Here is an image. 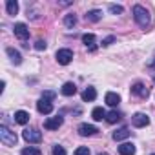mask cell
I'll list each match as a JSON object with an SVG mask.
<instances>
[{"label":"cell","instance_id":"12","mask_svg":"<svg viewBox=\"0 0 155 155\" xmlns=\"http://www.w3.org/2000/svg\"><path fill=\"white\" fill-rule=\"evenodd\" d=\"M6 53H8V57H9V60L15 64V66H18V64H22V57H20V53L17 51V49H13V48H8L6 49Z\"/></svg>","mask_w":155,"mask_h":155},{"label":"cell","instance_id":"5","mask_svg":"<svg viewBox=\"0 0 155 155\" xmlns=\"http://www.w3.org/2000/svg\"><path fill=\"white\" fill-rule=\"evenodd\" d=\"M131 95H135V97H139V99H148V97H150V90H148L142 82H135V84L131 86Z\"/></svg>","mask_w":155,"mask_h":155},{"label":"cell","instance_id":"18","mask_svg":"<svg viewBox=\"0 0 155 155\" xmlns=\"http://www.w3.org/2000/svg\"><path fill=\"white\" fill-rule=\"evenodd\" d=\"M15 122H17V124H22V126L28 124V122H29V113L24 111V110L17 111V113H15Z\"/></svg>","mask_w":155,"mask_h":155},{"label":"cell","instance_id":"10","mask_svg":"<svg viewBox=\"0 0 155 155\" xmlns=\"http://www.w3.org/2000/svg\"><path fill=\"white\" fill-rule=\"evenodd\" d=\"M99 133V130L93 126V124H81L79 126V135H82V137H91V135H97Z\"/></svg>","mask_w":155,"mask_h":155},{"label":"cell","instance_id":"31","mask_svg":"<svg viewBox=\"0 0 155 155\" xmlns=\"http://www.w3.org/2000/svg\"><path fill=\"white\" fill-rule=\"evenodd\" d=\"M148 68H150V69H155V60H153V62H150V64H148Z\"/></svg>","mask_w":155,"mask_h":155},{"label":"cell","instance_id":"2","mask_svg":"<svg viewBox=\"0 0 155 155\" xmlns=\"http://www.w3.org/2000/svg\"><path fill=\"white\" fill-rule=\"evenodd\" d=\"M0 140H2L4 146H15L17 140H18V137H17L15 131H11L8 126L2 124V126H0Z\"/></svg>","mask_w":155,"mask_h":155},{"label":"cell","instance_id":"21","mask_svg":"<svg viewBox=\"0 0 155 155\" xmlns=\"http://www.w3.org/2000/svg\"><path fill=\"white\" fill-rule=\"evenodd\" d=\"M106 111H104V108H93V111H91V117H93V120H102V119H106Z\"/></svg>","mask_w":155,"mask_h":155},{"label":"cell","instance_id":"4","mask_svg":"<svg viewBox=\"0 0 155 155\" xmlns=\"http://www.w3.org/2000/svg\"><path fill=\"white\" fill-rule=\"evenodd\" d=\"M22 137H24L28 142H40V140H42V133H40L38 130H35V128H26V130L22 131Z\"/></svg>","mask_w":155,"mask_h":155},{"label":"cell","instance_id":"27","mask_svg":"<svg viewBox=\"0 0 155 155\" xmlns=\"http://www.w3.org/2000/svg\"><path fill=\"white\" fill-rule=\"evenodd\" d=\"M48 48V44H46V40H42V38H38L37 42H35V49H38V51H42V49H46Z\"/></svg>","mask_w":155,"mask_h":155},{"label":"cell","instance_id":"23","mask_svg":"<svg viewBox=\"0 0 155 155\" xmlns=\"http://www.w3.org/2000/svg\"><path fill=\"white\" fill-rule=\"evenodd\" d=\"M6 9H8L9 15H17L18 13V2H17V0H8Z\"/></svg>","mask_w":155,"mask_h":155},{"label":"cell","instance_id":"14","mask_svg":"<svg viewBox=\"0 0 155 155\" xmlns=\"http://www.w3.org/2000/svg\"><path fill=\"white\" fill-rule=\"evenodd\" d=\"M135 146L131 144V142H122L120 146H119V153L120 155H135Z\"/></svg>","mask_w":155,"mask_h":155},{"label":"cell","instance_id":"7","mask_svg":"<svg viewBox=\"0 0 155 155\" xmlns=\"http://www.w3.org/2000/svg\"><path fill=\"white\" fill-rule=\"evenodd\" d=\"M131 124H133L135 128H144V126L150 124V117H148L146 113H135V115L131 117Z\"/></svg>","mask_w":155,"mask_h":155},{"label":"cell","instance_id":"33","mask_svg":"<svg viewBox=\"0 0 155 155\" xmlns=\"http://www.w3.org/2000/svg\"><path fill=\"white\" fill-rule=\"evenodd\" d=\"M153 82H155V77H153Z\"/></svg>","mask_w":155,"mask_h":155},{"label":"cell","instance_id":"8","mask_svg":"<svg viewBox=\"0 0 155 155\" xmlns=\"http://www.w3.org/2000/svg\"><path fill=\"white\" fill-rule=\"evenodd\" d=\"M37 110H38V113H42V115H49V113L53 111V104H51V101H48V99H40V101L37 102Z\"/></svg>","mask_w":155,"mask_h":155},{"label":"cell","instance_id":"28","mask_svg":"<svg viewBox=\"0 0 155 155\" xmlns=\"http://www.w3.org/2000/svg\"><path fill=\"white\" fill-rule=\"evenodd\" d=\"M53 155H66V150H64V146H58V144H55V146H53Z\"/></svg>","mask_w":155,"mask_h":155},{"label":"cell","instance_id":"3","mask_svg":"<svg viewBox=\"0 0 155 155\" xmlns=\"http://www.w3.org/2000/svg\"><path fill=\"white\" fill-rule=\"evenodd\" d=\"M55 57H57V62H58V64L66 66V64H69V62L73 60V51L68 49V48H64V49H58Z\"/></svg>","mask_w":155,"mask_h":155},{"label":"cell","instance_id":"9","mask_svg":"<svg viewBox=\"0 0 155 155\" xmlns=\"http://www.w3.org/2000/svg\"><path fill=\"white\" fill-rule=\"evenodd\" d=\"M62 122H64V117H62V115H57V117L48 119V120L44 122V128H46V130H58V128L62 126Z\"/></svg>","mask_w":155,"mask_h":155},{"label":"cell","instance_id":"11","mask_svg":"<svg viewBox=\"0 0 155 155\" xmlns=\"http://www.w3.org/2000/svg\"><path fill=\"white\" fill-rule=\"evenodd\" d=\"M82 42H84V46H86L90 51H93V49H95V42H97V38H95L93 33H86V35H82Z\"/></svg>","mask_w":155,"mask_h":155},{"label":"cell","instance_id":"13","mask_svg":"<svg viewBox=\"0 0 155 155\" xmlns=\"http://www.w3.org/2000/svg\"><path fill=\"white\" fill-rule=\"evenodd\" d=\"M104 101H106V104H108V106L115 108V106H119L120 97H119L117 93H113V91H108V93H106V97H104Z\"/></svg>","mask_w":155,"mask_h":155},{"label":"cell","instance_id":"17","mask_svg":"<svg viewBox=\"0 0 155 155\" xmlns=\"http://www.w3.org/2000/svg\"><path fill=\"white\" fill-rule=\"evenodd\" d=\"M113 140H124V139H128L130 137V130L126 128V126H122V128H119L117 131H113Z\"/></svg>","mask_w":155,"mask_h":155},{"label":"cell","instance_id":"32","mask_svg":"<svg viewBox=\"0 0 155 155\" xmlns=\"http://www.w3.org/2000/svg\"><path fill=\"white\" fill-rule=\"evenodd\" d=\"M99 155H108V153H99Z\"/></svg>","mask_w":155,"mask_h":155},{"label":"cell","instance_id":"16","mask_svg":"<svg viewBox=\"0 0 155 155\" xmlns=\"http://www.w3.org/2000/svg\"><path fill=\"white\" fill-rule=\"evenodd\" d=\"M95 99H97V90H95V88L90 86V88H86V90L82 91V101H84V102H91V101H95Z\"/></svg>","mask_w":155,"mask_h":155},{"label":"cell","instance_id":"30","mask_svg":"<svg viewBox=\"0 0 155 155\" xmlns=\"http://www.w3.org/2000/svg\"><path fill=\"white\" fill-rule=\"evenodd\" d=\"M42 99H48V101H53V99H55V93H53V91H44V93H42Z\"/></svg>","mask_w":155,"mask_h":155},{"label":"cell","instance_id":"34","mask_svg":"<svg viewBox=\"0 0 155 155\" xmlns=\"http://www.w3.org/2000/svg\"><path fill=\"white\" fill-rule=\"evenodd\" d=\"M151 155H155V153H151Z\"/></svg>","mask_w":155,"mask_h":155},{"label":"cell","instance_id":"26","mask_svg":"<svg viewBox=\"0 0 155 155\" xmlns=\"http://www.w3.org/2000/svg\"><path fill=\"white\" fill-rule=\"evenodd\" d=\"M124 9H122V6H117V4H110V13H113V15H120Z\"/></svg>","mask_w":155,"mask_h":155},{"label":"cell","instance_id":"19","mask_svg":"<svg viewBox=\"0 0 155 155\" xmlns=\"http://www.w3.org/2000/svg\"><path fill=\"white\" fill-rule=\"evenodd\" d=\"M101 18H102V11L101 9H91V11L86 13V20L88 22H99Z\"/></svg>","mask_w":155,"mask_h":155},{"label":"cell","instance_id":"22","mask_svg":"<svg viewBox=\"0 0 155 155\" xmlns=\"http://www.w3.org/2000/svg\"><path fill=\"white\" fill-rule=\"evenodd\" d=\"M64 26H66V28H69V29H73V28L77 26V17H75L73 13L66 15V17H64Z\"/></svg>","mask_w":155,"mask_h":155},{"label":"cell","instance_id":"15","mask_svg":"<svg viewBox=\"0 0 155 155\" xmlns=\"http://www.w3.org/2000/svg\"><path fill=\"white\" fill-rule=\"evenodd\" d=\"M60 93H62L64 97H73V95L77 93V86H75L73 82H66V84L62 86V90H60Z\"/></svg>","mask_w":155,"mask_h":155},{"label":"cell","instance_id":"1","mask_svg":"<svg viewBox=\"0 0 155 155\" xmlns=\"http://www.w3.org/2000/svg\"><path fill=\"white\" fill-rule=\"evenodd\" d=\"M131 13H133V18H135V22L142 28V29H146L148 26H150V13H148V9L146 8H142V6H139V4H135L133 6V9H131Z\"/></svg>","mask_w":155,"mask_h":155},{"label":"cell","instance_id":"20","mask_svg":"<svg viewBox=\"0 0 155 155\" xmlns=\"http://www.w3.org/2000/svg\"><path fill=\"white\" fill-rule=\"evenodd\" d=\"M122 113L120 111H117V110H111L108 115H106V120L110 122V124H115V122H119V120H122Z\"/></svg>","mask_w":155,"mask_h":155},{"label":"cell","instance_id":"24","mask_svg":"<svg viewBox=\"0 0 155 155\" xmlns=\"http://www.w3.org/2000/svg\"><path fill=\"white\" fill-rule=\"evenodd\" d=\"M22 155H42V153H40V150H38V148L29 146V148H24V150H22Z\"/></svg>","mask_w":155,"mask_h":155},{"label":"cell","instance_id":"25","mask_svg":"<svg viewBox=\"0 0 155 155\" xmlns=\"http://www.w3.org/2000/svg\"><path fill=\"white\" fill-rule=\"evenodd\" d=\"M73 155H91V151H90V148L88 146H79L75 150V153Z\"/></svg>","mask_w":155,"mask_h":155},{"label":"cell","instance_id":"29","mask_svg":"<svg viewBox=\"0 0 155 155\" xmlns=\"http://www.w3.org/2000/svg\"><path fill=\"white\" fill-rule=\"evenodd\" d=\"M115 42V37H106L104 40H102V48H108L110 44H113Z\"/></svg>","mask_w":155,"mask_h":155},{"label":"cell","instance_id":"6","mask_svg":"<svg viewBox=\"0 0 155 155\" xmlns=\"http://www.w3.org/2000/svg\"><path fill=\"white\" fill-rule=\"evenodd\" d=\"M13 31H15V37H17V38H20V40H28V38H29V29H28V26H26V24H22V22L15 24Z\"/></svg>","mask_w":155,"mask_h":155}]
</instances>
